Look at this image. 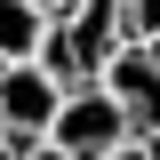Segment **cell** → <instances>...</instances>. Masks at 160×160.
I'll list each match as a JSON object with an SVG mask.
<instances>
[{
  "mask_svg": "<svg viewBox=\"0 0 160 160\" xmlns=\"http://www.w3.org/2000/svg\"><path fill=\"white\" fill-rule=\"evenodd\" d=\"M120 136H136L128 112L104 96L96 80H80V88L56 96V120H48V136H40V144H56V152H72V160H96V152H112Z\"/></svg>",
  "mask_w": 160,
  "mask_h": 160,
  "instance_id": "6da1fadb",
  "label": "cell"
},
{
  "mask_svg": "<svg viewBox=\"0 0 160 160\" xmlns=\"http://www.w3.org/2000/svg\"><path fill=\"white\" fill-rule=\"evenodd\" d=\"M56 96H64V80L48 72L40 56L0 64V136H8V144H40L48 120H56Z\"/></svg>",
  "mask_w": 160,
  "mask_h": 160,
  "instance_id": "7a4b0ae2",
  "label": "cell"
},
{
  "mask_svg": "<svg viewBox=\"0 0 160 160\" xmlns=\"http://www.w3.org/2000/svg\"><path fill=\"white\" fill-rule=\"evenodd\" d=\"M96 88L128 112L136 136H152V112H160V48H136V40H120L112 56L96 64Z\"/></svg>",
  "mask_w": 160,
  "mask_h": 160,
  "instance_id": "3957f363",
  "label": "cell"
},
{
  "mask_svg": "<svg viewBox=\"0 0 160 160\" xmlns=\"http://www.w3.org/2000/svg\"><path fill=\"white\" fill-rule=\"evenodd\" d=\"M40 32H48V8L40 0H0V64L40 56Z\"/></svg>",
  "mask_w": 160,
  "mask_h": 160,
  "instance_id": "277c9868",
  "label": "cell"
},
{
  "mask_svg": "<svg viewBox=\"0 0 160 160\" xmlns=\"http://www.w3.org/2000/svg\"><path fill=\"white\" fill-rule=\"evenodd\" d=\"M112 32L136 48H160V0H112Z\"/></svg>",
  "mask_w": 160,
  "mask_h": 160,
  "instance_id": "5b68a950",
  "label": "cell"
},
{
  "mask_svg": "<svg viewBox=\"0 0 160 160\" xmlns=\"http://www.w3.org/2000/svg\"><path fill=\"white\" fill-rule=\"evenodd\" d=\"M96 160H152V136H120L112 152H96Z\"/></svg>",
  "mask_w": 160,
  "mask_h": 160,
  "instance_id": "8992f818",
  "label": "cell"
},
{
  "mask_svg": "<svg viewBox=\"0 0 160 160\" xmlns=\"http://www.w3.org/2000/svg\"><path fill=\"white\" fill-rule=\"evenodd\" d=\"M16 160H72V152H56V144H16Z\"/></svg>",
  "mask_w": 160,
  "mask_h": 160,
  "instance_id": "52a82bcc",
  "label": "cell"
},
{
  "mask_svg": "<svg viewBox=\"0 0 160 160\" xmlns=\"http://www.w3.org/2000/svg\"><path fill=\"white\" fill-rule=\"evenodd\" d=\"M0 160H16V144H8V136H0Z\"/></svg>",
  "mask_w": 160,
  "mask_h": 160,
  "instance_id": "ba28073f",
  "label": "cell"
},
{
  "mask_svg": "<svg viewBox=\"0 0 160 160\" xmlns=\"http://www.w3.org/2000/svg\"><path fill=\"white\" fill-rule=\"evenodd\" d=\"M40 8H56V0H40Z\"/></svg>",
  "mask_w": 160,
  "mask_h": 160,
  "instance_id": "9c48e42d",
  "label": "cell"
}]
</instances>
